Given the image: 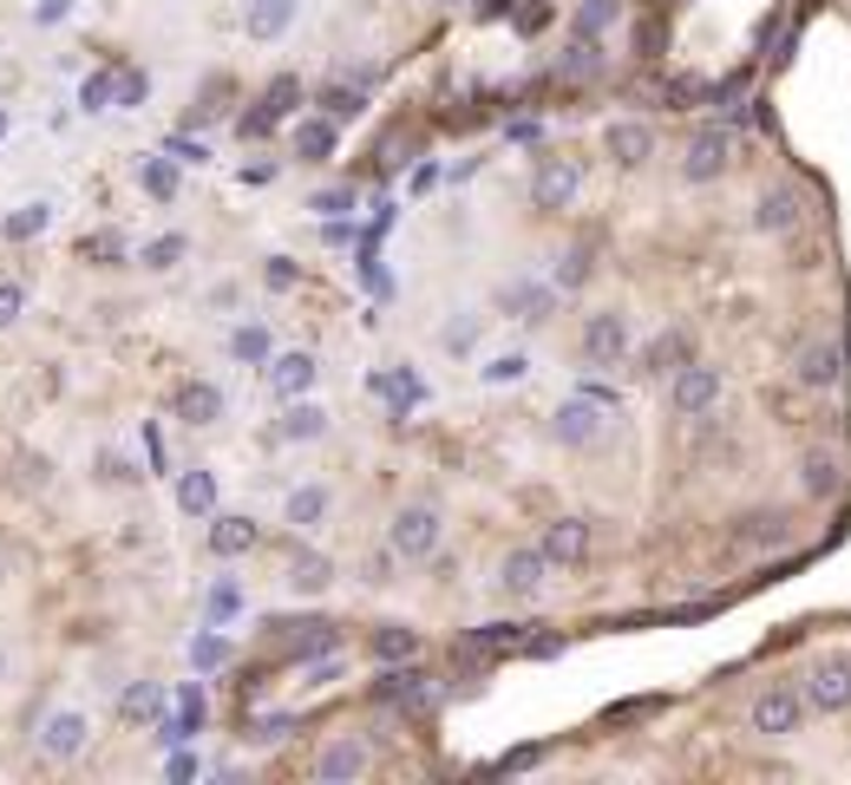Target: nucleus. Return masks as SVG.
<instances>
[{
	"label": "nucleus",
	"mask_w": 851,
	"mask_h": 785,
	"mask_svg": "<svg viewBox=\"0 0 851 785\" xmlns=\"http://www.w3.org/2000/svg\"><path fill=\"white\" fill-rule=\"evenodd\" d=\"M321 432H328V413H321V406H308V400H288L283 438H321Z\"/></svg>",
	"instance_id": "72a5a7b5"
},
{
	"label": "nucleus",
	"mask_w": 851,
	"mask_h": 785,
	"mask_svg": "<svg viewBox=\"0 0 851 785\" xmlns=\"http://www.w3.org/2000/svg\"><path fill=\"white\" fill-rule=\"evenodd\" d=\"M204 714H211V707H204V688H184V694H177V720L157 726V746H184V740H197V733H204Z\"/></svg>",
	"instance_id": "dca6fc26"
},
{
	"label": "nucleus",
	"mask_w": 851,
	"mask_h": 785,
	"mask_svg": "<svg viewBox=\"0 0 851 785\" xmlns=\"http://www.w3.org/2000/svg\"><path fill=\"white\" fill-rule=\"evenodd\" d=\"M66 13H72V0H33V20H40V27H60Z\"/></svg>",
	"instance_id": "864d4df0"
},
{
	"label": "nucleus",
	"mask_w": 851,
	"mask_h": 785,
	"mask_svg": "<svg viewBox=\"0 0 851 785\" xmlns=\"http://www.w3.org/2000/svg\"><path fill=\"white\" fill-rule=\"evenodd\" d=\"M681 360H695V334H688V328H662V334L642 348V373H675Z\"/></svg>",
	"instance_id": "2eb2a0df"
},
{
	"label": "nucleus",
	"mask_w": 851,
	"mask_h": 785,
	"mask_svg": "<svg viewBox=\"0 0 851 785\" xmlns=\"http://www.w3.org/2000/svg\"><path fill=\"white\" fill-rule=\"evenodd\" d=\"M498 308L511 314V321H551V308H557V288L551 282H504L498 288Z\"/></svg>",
	"instance_id": "9b49d317"
},
{
	"label": "nucleus",
	"mask_w": 851,
	"mask_h": 785,
	"mask_svg": "<svg viewBox=\"0 0 851 785\" xmlns=\"http://www.w3.org/2000/svg\"><path fill=\"white\" fill-rule=\"evenodd\" d=\"M85 262H99V269H112V262H125V236H112V229H99V236H85Z\"/></svg>",
	"instance_id": "79ce46f5"
},
{
	"label": "nucleus",
	"mask_w": 851,
	"mask_h": 785,
	"mask_svg": "<svg viewBox=\"0 0 851 785\" xmlns=\"http://www.w3.org/2000/svg\"><path fill=\"white\" fill-rule=\"evenodd\" d=\"M524 373H531V360H524V354H492V360H485V380H492V386L524 380Z\"/></svg>",
	"instance_id": "a18cd8bd"
},
{
	"label": "nucleus",
	"mask_w": 851,
	"mask_h": 785,
	"mask_svg": "<svg viewBox=\"0 0 851 785\" xmlns=\"http://www.w3.org/2000/svg\"><path fill=\"white\" fill-rule=\"evenodd\" d=\"M360 112H367V92H360V85H328V92H321V118L348 125V118H360Z\"/></svg>",
	"instance_id": "f704fd0d"
},
{
	"label": "nucleus",
	"mask_w": 851,
	"mask_h": 785,
	"mask_svg": "<svg viewBox=\"0 0 851 785\" xmlns=\"http://www.w3.org/2000/svg\"><path fill=\"white\" fill-rule=\"evenodd\" d=\"M295 99H301V79H295V72H283V79H276V85L256 99V112H243V125H236V132H243V138H269L288 112H295Z\"/></svg>",
	"instance_id": "423d86ee"
},
{
	"label": "nucleus",
	"mask_w": 851,
	"mask_h": 785,
	"mask_svg": "<svg viewBox=\"0 0 851 785\" xmlns=\"http://www.w3.org/2000/svg\"><path fill=\"white\" fill-rule=\"evenodd\" d=\"M648 151H655V132H648V125H636V118L609 125V157H616V164L636 171V164H648Z\"/></svg>",
	"instance_id": "412c9836"
},
{
	"label": "nucleus",
	"mask_w": 851,
	"mask_h": 785,
	"mask_svg": "<svg viewBox=\"0 0 851 785\" xmlns=\"http://www.w3.org/2000/svg\"><path fill=\"white\" fill-rule=\"evenodd\" d=\"M85 740H92V720L72 714V707H60V714L40 726V753H47V760H79Z\"/></svg>",
	"instance_id": "9d476101"
},
{
	"label": "nucleus",
	"mask_w": 851,
	"mask_h": 785,
	"mask_svg": "<svg viewBox=\"0 0 851 785\" xmlns=\"http://www.w3.org/2000/svg\"><path fill=\"white\" fill-rule=\"evenodd\" d=\"M544 550H511L504 557V570H498V582H504V596H537L544 589Z\"/></svg>",
	"instance_id": "a211bd4d"
},
{
	"label": "nucleus",
	"mask_w": 851,
	"mask_h": 785,
	"mask_svg": "<svg viewBox=\"0 0 851 785\" xmlns=\"http://www.w3.org/2000/svg\"><path fill=\"white\" fill-rule=\"evenodd\" d=\"M609 413H616V406H603V400L576 393V400H564V406H557V420H551V432H557L564 445H596V438L609 432Z\"/></svg>",
	"instance_id": "39448f33"
},
{
	"label": "nucleus",
	"mask_w": 851,
	"mask_h": 785,
	"mask_svg": "<svg viewBox=\"0 0 851 785\" xmlns=\"http://www.w3.org/2000/svg\"><path fill=\"white\" fill-rule=\"evenodd\" d=\"M589 256H596V236H583V242H570L564 256H557V288H583V282H589V269H596Z\"/></svg>",
	"instance_id": "c756f323"
},
{
	"label": "nucleus",
	"mask_w": 851,
	"mask_h": 785,
	"mask_svg": "<svg viewBox=\"0 0 851 785\" xmlns=\"http://www.w3.org/2000/svg\"><path fill=\"white\" fill-rule=\"evenodd\" d=\"M112 105V72H85L79 85V112H105Z\"/></svg>",
	"instance_id": "37998d69"
},
{
	"label": "nucleus",
	"mask_w": 851,
	"mask_h": 785,
	"mask_svg": "<svg viewBox=\"0 0 851 785\" xmlns=\"http://www.w3.org/2000/svg\"><path fill=\"white\" fill-rule=\"evenodd\" d=\"M191 661H197V668H223V661H229V642H223V636H197V642H191Z\"/></svg>",
	"instance_id": "de8ad7c7"
},
{
	"label": "nucleus",
	"mask_w": 851,
	"mask_h": 785,
	"mask_svg": "<svg viewBox=\"0 0 851 785\" xmlns=\"http://www.w3.org/2000/svg\"><path fill=\"white\" fill-rule=\"evenodd\" d=\"M229 92H236V85H229V79H223V72H216L211 85H204V99H197V105H191V125H204V118H216V112H223V99H229Z\"/></svg>",
	"instance_id": "c03bdc74"
},
{
	"label": "nucleus",
	"mask_w": 851,
	"mask_h": 785,
	"mask_svg": "<svg viewBox=\"0 0 851 785\" xmlns=\"http://www.w3.org/2000/svg\"><path fill=\"white\" fill-rule=\"evenodd\" d=\"M537 550H544V564H583L589 557V524L583 517H557Z\"/></svg>",
	"instance_id": "ddd939ff"
},
{
	"label": "nucleus",
	"mask_w": 851,
	"mask_h": 785,
	"mask_svg": "<svg viewBox=\"0 0 851 785\" xmlns=\"http://www.w3.org/2000/svg\"><path fill=\"white\" fill-rule=\"evenodd\" d=\"M177 420H184V426H216V420H223V393H216L211 380L177 386Z\"/></svg>",
	"instance_id": "6ab92c4d"
},
{
	"label": "nucleus",
	"mask_w": 851,
	"mask_h": 785,
	"mask_svg": "<svg viewBox=\"0 0 851 785\" xmlns=\"http://www.w3.org/2000/svg\"><path fill=\"white\" fill-rule=\"evenodd\" d=\"M20 308H27V288L0 282V328H7V321H20Z\"/></svg>",
	"instance_id": "3c124183"
},
{
	"label": "nucleus",
	"mask_w": 851,
	"mask_h": 785,
	"mask_svg": "<svg viewBox=\"0 0 851 785\" xmlns=\"http://www.w3.org/2000/svg\"><path fill=\"white\" fill-rule=\"evenodd\" d=\"M806 707H819V714H845L851 707V654H826V661L806 674Z\"/></svg>",
	"instance_id": "20e7f679"
},
{
	"label": "nucleus",
	"mask_w": 851,
	"mask_h": 785,
	"mask_svg": "<svg viewBox=\"0 0 851 785\" xmlns=\"http://www.w3.org/2000/svg\"><path fill=\"white\" fill-rule=\"evenodd\" d=\"M557 72H564V79H589V72H603V47H596V40H570V53L557 60Z\"/></svg>",
	"instance_id": "ea45409f"
},
{
	"label": "nucleus",
	"mask_w": 851,
	"mask_h": 785,
	"mask_svg": "<svg viewBox=\"0 0 851 785\" xmlns=\"http://www.w3.org/2000/svg\"><path fill=\"white\" fill-rule=\"evenodd\" d=\"M47 223H53V204H20V210L0 223V236L7 242H27V236H47Z\"/></svg>",
	"instance_id": "2f4dec72"
},
{
	"label": "nucleus",
	"mask_w": 851,
	"mask_h": 785,
	"mask_svg": "<svg viewBox=\"0 0 851 785\" xmlns=\"http://www.w3.org/2000/svg\"><path fill=\"white\" fill-rule=\"evenodd\" d=\"M308 210H321V216H341V210H355V184H341V190H321Z\"/></svg>",
	"instance_id": "09e8293b"
},
{
	"label": "nucleus",
	"mask_w": 851,
	"mask_h": 785,
	"mask_svg": "<svg viewBox=\"0 0 851 785\" xmlns=\"http://www.w3.org/2000/svg\"><path fill=\"white\" fill-rule=\"evenodd\" d=\"M204 766H197V753H171V779H197Z\"/></svg>",
	"instance_id": "6e6d98bb"
},
{
	"label": "nucleus",
	"mask_w": 851,
	"mask_h": 785,
	"mask_svg": "<svg viewBox=\"0 0 851 785\" xmlns=\"http://www.w3.org/2000/svg\"><path fill=\"white\" fill-rule=\"evenodd\" d=\"M799 720H806V694H799V688H767V694L753 701V733H767V740L799 733Z\"/></svg>",
	"instance_id": "0eeeda50"
},
{
	"label": "nucleus",
	"mask_w": 851,
	"mask_h": 785,
	"mask_svg": "<svg viewBox=\"0 0 851 785\" xmlns=\"http://www.w3.org/2000/svg\"><path fill=\"white\" fill-rule=\"evenodd\" d=\"M355 773H367V746H360V740H335V746L315 760V779H328V785L355 779Z\"/></svg>",
	"instance_id": "aec40b11"
},
{
	"label": "nucleus",
	"mask_w": 851,
	"mask_h": 785,
	"mask_svg": "<svg viewBox=\"0 0 851 785\" xmlns=\"http://www.w3.org/2000/svg\"><path fill=\"white\" fill-rule=\"evenodd\" d=\"M792 373H799V386H839L845 354H839L832 341H806V348H799V360H792Z\"/></svg>",
	"instance_id": "f8f14e48"
},
{
	"label": "nucleus",
	"mask_w": 851,
	"mask_h": 785,
	"mask_svg": "<svg viewBox=\"0 0 851 785\" xmlns=\"http://www.w3.org/2000/svg\"><path fill=\"white\" fill-rule=\"evenodd\" d=\"M144 99H151V72H139V66L112 72V105H119V112H139Z\"/></svg>",
	"instance_id": "473e14b6"
},
{
	"label": "nucleus",
	"mask_w": 851,
	"mask_h": 785,
	"mask_svg": "<svg viewBox=\"0 0 851 785\" xmlns=\"http://www.w3.org/2000/svg\"><path fill=\"white\" fill-rule=\"evenodd\" d=\"M799 472H806V492H812V498H832V492H839V458L806 452V465H799Z\"/></svg>",
	"instance_id": "58836bf2"
},
{
	"label": "nucleus",
	"mask_w": 851,
	"mask_h": 785,
	"mask_svg": "<svg viewBox=\"0 0 851 785\" xmlns=\"http://www.w3.org/2000/svg\"><path fill=\"white\" fill-rule=\"evenodd\" d=\"M283 517H288V524H295V530H308V524H321V517H328V492H321V485H301V492H288Z\"/></svg>",
	"instance_id": "c85d7f7f"
},
{
	"label": "nucleus",
	"mask_w": 851,
	"mask_h": 785,
	"mask_svg": "<svg viewBox=\"0 0 851 785\" xmlns=\"http://www.w3.org/2000/svg\"><path fill=\"white\" fill-rule=\"evenodd\" d=\"M144 452H151V465H157V472H164V432L151 426V420H144Z\"/></svg>",
	"instance_id": "4d7b16f0"
},
{
	"label": "nucleus",
	"mask_w": 851,
	"mask_h": 785,
	"mask_svg": "<svg viewBox=\"0 0 851 785\" xmlns=\"http://www.w3.org/2000/svg\"><path fill=\"white\" fill-rule=\"evenodd\" d=\"M387 550L407 557V564L432 557V550H439V510H432V504H407V510L393 517V530H387Z\"/></svg>",
	"instance_id": "f257e3e1"
},
{
	"label": "nucleus",
	"mask_w": 851,
	"mask_h": 785,
	"mask_svg": "<svg viewBox=\"0 0 851 785\" xmlns=\"http://www.w3.org/2000/svg\"><path fill=\"white\" fill-rule=\"evenodd\" d=\"M328 582H335V570H328V557H315V550H301V557L288 564V589H295V596H321Z\"/></svg>",
	"instance_id": "a878e982"
},
{
	"label": "nucleus",
	"mask_w": 851,
	"mask_h": 785,
	"mask_svg": "<svg viewBox=\"0 0 851 785\" xmlns=\"http://www.w3.org/2000/svg\"><path fill=\"white\" fill-rule=\"evenodd\" d=\"M753 223H760L767 236H786V229H799V197H792V190H767V197L753 204Z\"/></svg>",
	"instance_id": "b1692460"
},
{
	"label": "nucleus",
	"mask_w": 851,
	"mask_h": 785,
	"mask_svg": "<svg viewBox=\"0 0 851 785\" xmlns=\"http://www.w3.org/2000/svg\"><path fill=\"white\" fill-rule=\"evenodd\" d=\"M479 328H485L479 314H452V321L439 328V348H445V354H472V348H479Z\"/></svg>",
	"instance_id": "4c0bfd02"
},
{
	"label": "nucleus",
	"mask_w": 851,
	"mask_h": 785,
	"mask_svg": "<svg viewBox=\"0 0 851 785\" xmlns=\"http://www.w3.org/2000/svg\"><path fill=\"white\" fill-rule=\"evenodd\" d=\"M157 707H164V694H157V688H132V694H125V714H132V720L157 714Z\"/></svg>",
	"instance_id": "603ef678"
},
{
	"label": "nucleus",
	"mask_w": 851,
	"mask_h": 785,
	"mask_svg": "<svg viewBox=\"0 0 851 785\" xmlns=\"http://www.w3.org/2000/svg\"><path fill=\"white\" fill-rule=\"evenodd\" d=\"M164 157H177V164H204L211 151H204V138H184V132H177V138L164 144Z\"/></svg>",
	"instance_id": "8fccbe9b"
},
{
	"label": "nucleus",
	"mask_w": 851,
	"mask_h": 785,
	"mask_svg": "<svg viewBox=\"0 0 851 785\" xmlns=\"http://www.w3.org/2000/svg\"><path fill=\"white\" fill-rule=\"evenodd\" d=\"M295 13H301V0H249L243 33H249V40H283L288 27H295Z\"/></svg>",
	"instance_id": "4468645a"
},
{
	"label": "nucleus",
	"mask_w": 851,
	"mask_h": 785,
	"mask_svg": "<svg viewBox=\"0 0 851 785\" xmlns=\"http://www.w3.org/2000/svg\"><path fill=\"white\" fill-rule=\"evenodd\" d=\"M139 184H144V197L171 204L177 197V157H139Z\"/></svg>",
	"instance_id": "bb28decb"
},
{
	"label": "nucleus",
	"mask_w": 851,
	"mask_h": 785,
	"mask_svg": "<svg viewBox=\"0 0 851 785\" xmlns=\"http://www.w3.org/2000/svg\"><path fill=\"white\" fill-rule=\"evenodd\" d=\"M531 642V629H524V622H485V629H472V636H465V654H479V661H485V654H504V648H524Z\"/></svg>",
	"instance_id": "4be33fe9"
},
{
	"label": "nucleus",
	"mask_w": 851,
	"mask_h": 785,
	"mask_svg": "<svg viewBox=\"0 0 851 785\" xmlns=\"http://www.w3.org/2000/svg\"><path fill=\"white\" fill-rule=\"evenodd\" d=\"M229 354L243 360V366H263V360H269V328H256V321L236 328V334H229Z\"/></svg>",
	"instance_id": "a19ab883"
},
{
	"label": "nucleus",
	"mask_w": 851,
	"mask_h": 785,
	"mask_svg": "<svg viewBox=\"0 0 851 785\" xmlns=\"http://www.w3.org/2000/svg\"><path fill=\"white\" fill-rule=\"evenodd\" d=\"M177 504H184L191 517H211L216 510V478L211 472H184V478H177Z\"/></svg>",
	"instance_id": "7c9ffc66"
},
{
	"label": "nucleus",
	"mask_w": 851,
	"mask_h": 785,
	"mask_svg": "<svg viewBox=\"0 0 851 785\" xmlns=\"http://www.w3.org/2000/svg\"><path fill=\"white\" fill-rule=\"evenodd\" d=\"M315 354H283V360H269V393L276 400H301L308 386H315Z\"/></svg>",
	"instance_id": "f3484780"
},
{
	"label": "nucleus",
	"mask_w": 851,
	"mask_h": 785,
	"mask_svg": "<svg viewBox=\"0 0 851 785\" xmlns=\"http://www.w3.org/2000/svg\"><path fill=\"white\" fill-rule=\"evenodd\" d=\"M0 138H7V112H0Z\"/></svg>",
	"instance_id": "13d9d810"
},
{
	"label": "nucleus",
	"mask_w": 851,
	"mask_h": 785,
	"mask_svg": "<svg viewBox=\"0 0 851 785\" xmlns=\"http://www.w3.org/2000/svg\"><path fill=\"white\" fill-rule=\"evenodd\" d=\"M623 354H629V314L596 308V314L583 321V360H589V366H616Z\"/></svg>",
	"instance_id": "7ed1b4c3"
},
{
	"label": "nucleus",
	"mask_w": 851,
	"mask_h": 785,
	"mask_svg": "<svg viewBox=\"0 0 851 785\" xmlns=\"http://www.w3.org/2000/svg\"><path fill=\"white\" fill-rule=\"evenodd\" d=\"M236 609H243V589H236V582H216V589H211V629H216V622H229Z\"/></svg>",
	"instance_id": "49530a36"
},
{
	"label": "nucleus",
	"mask_w": 851,
	"mask_h": 785,
	"mask_svg": "<svg viewBox=\"0 0 851 785\" xmlns=\"http://www.w3.org/2000/svg\"><path fill=\"white\" fill-rule=\"evenodd\" d=\"M576 197V164L570 157H537V177H531V204L544 216H564Z\"/></svg>",
	"instance_id": "6e6552de"
},
{
	"label": "nucleus",
	"mask_w": 851,
	"mask_h": 785,
	"mask_svg": "<svg viewBox=\"0 0 851 785\" xmlns=\"http://www.w3.org/2000/svg\"><path fill=\"white\" fill-rule=\"evenodd\" d=\"M616 13H623V0H583V7H576V40L609 33V27H616Z\"/></svg>",
	"instance_id": "c9c22d12"
},
{
	"label": "nucleus",
	"mask_w": 851,
	"mask_h": 785,
	"mask_svg": "<svg viewBox=\"0 0 851 785\" xmlns=\"http://www.w3.org/2000/svg\"><path fill=\"white\" fill-rule=\"evenodd\" d=\"M211 550L216 557H243V550H256V524H249V517H216L211 524Z\"/></svg>",
	"instance_id": "393cba45"
},
{
	"label": "nucleus",
	"mask_w": 851,
	"mask_h": 785,
	"mask_svg": "<svg viewBox=\"0 0 851 785\" xmlns=\"http://www.w3.org/2000/svg\"><path fill=\"white\" fill-rule=\"evenodd\" d=\"M727 157H734V138H727L720 125H708V132H695V138H688L681 177H688V184H708V177H720V171H727Z\"/></svg>",
	"instance_id": "1a4fd4ad"
},
{
	"label": "nucleus",
	"mask_w": 851,
	"mask_h": 785,
	"mask_svg": "<svg viewBox=\"0 0 851 785\" xmlns=\"http://www.w3.org/2000/svg\"><path fill=\"white\" fill-rule=\"evenodd\" d=\"M714 400H720V366L681 360V366H675V380H668V406H675L681 420H695V413H708Z\"/></svg>",
	"instance_id": "f03ea898"
},
{
	"label": "nucleus",
	"mask_w": 851,
	"mask_h": 785,
	"mask_svg": "<svg viewBox=\"0 0 851 785\" xmlns=\"http://www.w3.org/2000/svg\"><path fill=\"white\" fill-rule=\"evenodd\" d=\"M295 157L301 164H328L335 157V118H301L295 125Z\"/></svg>",
	"instance_id": "5701e85b"
},
{
	"label": "nucleus",
	"mask_w": 851,
	"mask_h": 785,
	"mask_svg": "<svg viewBox=\"0 0 851 785\" xmlns=\"http://www.w3.org/2000/svg\"><path fill=\"white\" fill-rule=\"evenodd\" d=\"M184 249H191V242H184V236H177V229H171V236H151V242H144V269H151V276H164V269H177V262H184Z\"/></svg>",
	"instance_id": "e433bc0d"
},
{
	"label": "nucleus",
	"mask_w": 851,
	"mask_h": 785,
	"mask_svg": "<svg viewBox=\"0 0 851 785\" xmlns=\"http://www.w3.org/2000/svg\"><path fill=\"white\" fill-rule=\"evenodd\" d=\"M295 282H301V276H295V262L276 256V262H269V288H295Z\"/></svg>",
	"instance_id": "5fc2aeb1"
},
{
	"label": "nucleus",
	"mask_w": 851,
	"mask_h": 785,
	"mask_svg": "<svg viewBox=\"0 0 851 785\" xmlns=\"http://www.w3.org/2000/svg\"><path fill=\"white\" fill-rule=\"evenodd\" d=\"M373 654H380V661H413V654H420V636H413L407 622H380V629H373Z\"/></svg>",
	"instance_id": "cd10ccee"
}]
</instances>
